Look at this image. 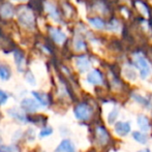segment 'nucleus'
<instances>
[{"label": "nucleus", "mask_w": 152, "mask_h": 152, "mask_svg": "<svg viewBox=\"0 0 152 152\" xmlns=\"http://www.w3.org/2000/svg\"><path fill=\"white\" fill-rule=\"evenodd\" d=\"M74 115L80 121H88L93 115V109L87 102H79L74 108Z\"/></svg>", "instance_id": "f257e3e1"}, {"label": "nucleus", "mask_w": 152, "mask_h": 152, "mask_svg": "<svg viewBox=\"0 0 152 152\" xmlns=\"http://www.w3.org/2000/svg\"><path fill=\"white\" fill-rule=\"evenodd\" d=\"M19 108L26 115H31L34 114V113H37L38 110L40 109V107L38 106V104L33 97H24L20 102Z\"/></svg>", "instance_id": "f03ea898"}, {"label": "nucleus", "mask_w": 152, "mask_h": 152, "mask_svg": "<svg viewBox=\"0 0 152 152\" xmlns=\"http://www.w3.org/2000/svg\"><path fill=\"white\" fill-rule=\"evenodd\" d=\"M31 97H33L40 108H49L52 104V96L42 91H32Z\"/></svg>", "instance_id": "7ed1b4c3"}, {"label": "nucleus", "mask_w": 152, "mask_h": 152, "mask_svg": "<svg viewBox=\"0 0 152 152\" xmlns=\"http://www.w3.org/2000/svg\"><path fill=\"white\" fill-rule=\"evenodd\" d=\"M48 116L42 113H34L31 115H27V124H32L36 127H44L48 125Z\"/></svg>", "instance_id": "20e7f679"}, {"label": "nucleus", "mask_w": 152, "mask_h": 152, "mask_svg": "<svg viewBox=\"0 0 152 152\" xmlns=\"http://www.w3.org/2000/svg\"><path fill=\"white\" fill-rule=\"evenodd\" d=\"M134 62L137 67H138L139 72H140L141 77L143 79L147 78L149 76V74H150V66H149L146 59L142 55H136L134 57Z\"/></svg>", "instance_id": "39448f33"}, {"label": "nucleus", "mask_w": 152, "mask_h": 152, "mask_svg": "<svg viewBox=\"0 0 152 152\" xmlns=\"http://www.w3.org/2000/svg\"><path fill=\"white\" fill-rule=\"evenodd\" d=\"M18 19L22 25H24L27 28H33L34 24H35V19H34L33 15L28 10H21L19 12Z\"/></svg>", "instance_id": "423d86ee"}, {"label": "nucleus", "mask_w": 152, "mask_h": 152, "mask_svg": "<svg viewBox=\"0 0 152 152\" xmlns=\"http://www.w3.org/2000/svg\"><path fill=\"white\" fill-rule=\"evenodd\" d=\"M7 115L16 122H19L21 124H27V115L24 112L21 111L18 107H12L7 110Z\"/></svg>", "instance_id": "0eeeda50"}, {"label": "nucleus", "mask_w": 152, "mask_h": 152, "mask_svg": "<svg viewBox=\"0 0 152 152\" xmlns=\"http://www.w3.org/2000/svg\"><path fill=\"white\" fill-rule=\"evenodd\" d=\"M95 139L98 144L104 146L110 141V136H109V132H107L106 128L102 126H97L95 128Z\"/></svg>", "instance_id": "6e6552de"}, {"label": "nucleus", "mask_w": 152, "mask_h": 152, "mask_svg": "<svg viewBox=\"0 0 152 152\" xmlns=\"http://www.w3.org/2000/svg\"><path fill=\"white\" fill-rule=\"evenodd\" d=\"M55 152H76V146L69 139H63L55 149Z\"/></svg>", "instance_id": "1a4fd4ad"}, {"label": "nucleus", "mask_w": 152, "mask_h": 152, "mask_svg": "<svg viewBox=\"0 0 152 152\" xmlns=\"http://www.w3.org/2000/svg\"><path fill=\"white\" fill-rule=\"evenodd\" d=\"M87 82L92 85H100L102 83V76L99 70H92L87 76Z\"/></svg>", "instance_id": "9d476101"}, {"label": "nucleus", "mask_w": 152, "mask_h": 152, "mask_svg": "<svg viewBox=\"0 0 152 152\" xmlns=\"http://www.w3.org/2000/svg\"><path fill=\"white\" fill-rule=\"evenodd\" d=\"M115 132H116L119 136H126V134L130 132L129 122H123V121L117 122L116 125H115Z\"/></svg>", "instance_id": "9b49d317"}, {"label": "nucleus", "mask_w": 152, "mask_h": 152, "mask_svg": "<svg viewBox=\"0 0 152 152\" xmlns=\"http://www.w3.org/2000/svg\"><path fill=\"white\" fill-rule=\"evenodd\" d=\"M76 65L81 72H85L90 67V62L86 56H80L76 59Z\"/></svg>", "instance_id": "f8f14e48"}, {"label": "nucleus", "mask_w": 152, "mask_h": 152, "mask_svg": "<svg viewBox=\"0 0 152 152\" xmlns=\"http://www.w3.org/2000/svg\"><path fill=\"white\" fill-rule=\"evenodd\" d=\"M15 61H16L17 69L20 72H24V66H25V56L23 52L20 50H17L15 52Z\"/></svg>", "instance_id": "ddd939ff"}, {"label": "nucleus", "mask_w": 152, "mask_h": 152, "mask_svg": "<svg viewBox=\"0 0 152 152\" xmlns=\"http://www.w3.org/2000/svg\"><path fill=\"white\" fill-rule=\"evenodd\" d=\"M50 35H51V37L53 38V40L56 42L57 44H63V42L66 40L65 34H64L62 31L58 30V29L51 28L50 29Z\"/></svg>", "instance_id": "4468645a"}, {"label": "nucleus", "mask_w": 152, "mask_h": 152, "mask_svg": "<svg viewBox=\"0 0 152 152\" xmlns=\"http://www.w3.org/2000/svg\"><path fill=\"white\" fill-rule=\"evenodd\" d=\"M14 15V7L10 3H3L0 6V16L4 19H10Z\"/></svg>", "instance_id": "2eb2a0df"}, {"label": "nucleus", "mask_w": 152, "mask_h": 152, "mask_svg": "<svg viewBox=\"0 0 152 152\" xmlns=\"http://www.w3.org/2000/svg\"><path fill=\"white\" fill-rule=\"evenodd\" d=\"M12 77V69L5 63L0 64V80L8 81Z\"/></svg>", "instance_id": "dca6fc26"}, {"label": "nucleus", "mask_w": 152, "mask_h": 152, "mask_svg": "<svg viewBox=\"0 0 152 152\" xmlns=\"http://www.w3.org/2000/svg\"><path fill=\"white\" fill-rule=\"evenodd\" d=\"M53 132H54V129H53L52 126L50 125H46L44 127L39 128V132H38V137L40 139H46L48 137L52 136Z\"/></svg>", "instance_id": "f3484780"}, {"label": "nucleus", "mask_w": 152, "mask_h": 152, "mask_svg": "<svg viewBox=\"0 0 152 152\" xmlns=\"http://www.w3.org/2000/svg\"><path fill=\"white\" fill-rule=\"evenodd\" d=\"M138 124L140 128L143 132H148L150 129V122H149L148 118L145 116H139L138 118Z\"/></svg>", "instance_id": "a211bd4d"}, {"label": "nucleus", "mask_w": 152, "mask_h": 152, "mask_svg": "<svg viewBox=\"0 0 152 152\" xmlns=\"http://www.w3.org/2000/svg\"><path fill=\"white\" fill-rule=\"evenodd\" d=\"M89 23L96 29H102L104 27V23L102 19L99 18H92L89 19Z\"/></svg>", "instance_id": "6ab92c4d"}, {"label": "nucleus", "mask_w": 152, "mask_h": 152, "mask_svg": "<svg viewBox=\"0 0 152 152\" xmlns=\"http://www.w3.org/2000/svg\"><path fill=\"white\" fill-rule=\"evenodd\" d=\"M10 100V94L6 91L0 89V107L5 106Z\"/></svg>", "instance_id": "aec40b11"}, {"label": "nucleus", "mask_w": 152, "mask_h": 152, "mask_svg": "<svg viewBox=\"0 0 152 152\" xmlns=\"http://www.w3.org/2000/svg\"><path fill=\"white\" fill-rule=\"evenodd\" d=\"M18 151V147L16 144L12 145H0V152H17Z\"/></svg>", "instance_id": "412c9836"}, {"label": "nucleus", "mask_w": 152, "mask_h": 152, "mask_svg": "<svg viewBox=\"0 0 152 152\" xmlns=\"http://www.w3.org/2000/svg\"><path fill=\"white\" fill-rule=\"evenodd\" d=\"M24 138L26 139L29 142H32V141L35 140V132H34L33 128L29 127L26 132H24Z\"/></svg>", "instance_id": "4be33fe9"}, {"label": "nucleus", "mask_w": 152, "mask_h": 152, "mask_svg": "<svg viewBox=\"0 0 152 152\" xmlns=\"http://www.w3.org/2000/svg\"><path fill=\"white\" fill-rule=\"evenodd\" d=\"M134 139L136 141H138L139 143H141V144H145L147 142V136L142 134V132H134Z\"/></svg>", "instance_id": "5701e85b"}, {"label": "nucleus", "mask_w": 152, "mask_h": 152, "mask_svg": "<svg viewBox=\"0 0 152 152\" xmlns=\"http://www.w3.org/2000/svg\"><path fill=\"white\" fill-rule=\"evenodd\" d=\"M25 80H26V82L28 83L29 85H31V86H35L36 85L35 77L33 76V74H32L31 72H25Z\"/></svg>", "instance_id": "b1692460"}, {"label": "nucleus", "mask_w": 152, "mask_h": 152, "mask_svg": "<svg viewBox=\"0 0 152 152\" xmlns=\"http://www.w3.org/2000/svg\"><path fill=\"white\" fill-rule=\"evenodd\" d=\"M47 8H48V10H49V12L51 14V16L53 17V18H59V15H58V12H57V10H56V7H55L53 4H47Z\"/></svg>", "instance_id": "393cba45"}, {"label": "nucleus", "mask_w": 152, "mask_h": 152, "mask_svg": "<svg viewBox=\"0 0 152 152\" xmlns=\"http://www.w3.org/2000/svg\"><path fill=\"white\" fill-rule=\"evenodd\" d=\"M117 115H118V110H116V109H115V110H113L112 112H111V114L109 115V122H110V123H112V122L116 119Z\"/></svg>", "instance_id": "a878e982"}, {"label": "nucleus", "mask_w": 152, "mask_h": 152, "mask_svg": "<svg viewBox=\"0 0 152 152\" xmlns=\"http://www.w3.org/2000/svg\"><path fill=\"white\" fill-rule=\"evenodd\" d=\"M75 47H76L77 50H83L85 48V44L83 42V40L78 39L76 42V44H75Z\"/></svg>", "instance_id": "bb28decb"}, {"label": "nucleus", "mask_w": 152, "mask_h": 152, "mask_svg": "<svg viewBox=\"0 0 152 152\" xmlns=\"http://www.w3.org/2000/svg\"><path fill=\"white\" fill-rule=\"evenodd\" d=\"M3 119V114H2L1 110H0V122H1V120Z\"/></svg>", "instance_id": "cd10ccee"}, {"label": "nucleus", "mask_w": 152, "mask_h": 152, "mask_svg": "<svg viewBox=\"0 0 152 152\" xmlns=\"http://www.w3.org/2000/svg\"><path fill=\"white\" fill-rule=\"evenodd\" d=\"M140 152H150V150H149V149H145V150H142Z\"/></svg>", "instance_id": "c85d7f7f"}, {"label": "nucleus", "mask_w": 152, "mask_h": 152, "mask_svg": "<svg viewBox=\"0 0 152 152\" xmlns=\"http://www.w3.org/2000/svg\"><path fill=\"white\" fill-rule=\"evenodd\" d=\"M89 152H92V151H89Z\"/></svg>", "instance_id": "c756f323"}, {"label": "nucleus", "mask_w": 152, "mask_h": 152, "mask_svg": "<svg viewBox=\"0 0 152 152\" xmlns=\"http://www.w3.org/2000/svg\"><path fill=\"white\" fill-rule=\"evenodd\" d=\"M0 145H1V143H0Z\"/></svg>", "instance_id": "7c9ffc66"}]
</instances>
